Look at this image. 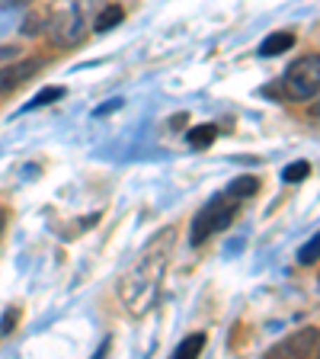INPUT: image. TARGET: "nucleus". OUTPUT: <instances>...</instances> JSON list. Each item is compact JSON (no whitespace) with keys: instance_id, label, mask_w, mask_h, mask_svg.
<instances>
[{"instance_id":"nucleus-1","label":"nucleus","mask_w":320,"mask_h":359,"mask_svg":"<svg viewBox=\"0 0 320 359\" xmlns=\"http://www.w3.org/2000/svg\"><path fill=\"white\" fill-rule=\"evenodd\" d=\"M173 244H176V231L164 228L157 234L144 254L134 260V266L119 279V302L132 318H144L160 299V285H164L167 266L173 257Z\"/></svg>"},{"instance_id":"nucleus-2","label":"nucleus","mask_w":320,"mask_h":359,"mask_svg":"<svg viewBox=\"0 0 320 359\" xmlns=\"http://www.w3.org/2000/svg\"><path fill=\"white\" fill-rule=\"evenodd\" d=\"M317 90H320V55L311 52L305 58L291 61V67L285 71V83H282L285 97L307 103V100L317 97Z\"/></svg>"},{"instance_id":"nucleus-3","label":"nucleus","mask_w":320,"mask_h":359,"mask_svg":"<svg viewBox=\"0 0 320 359\" xmlns=\"http://www.w3.org/2000/svg\"><path fill=\"white\" fill-rule=\"evenodd\" d=\"M234 212H237V205L234 202H228L224 196H215V199L205 205V209L195 215L193 222V234H189V241H193L195 247L202 244L205 238H211L215 231H224V228H231L234 222Z\"/></svg>"},{"instance_id":"nucleus-4","label":"nucleus","mask_w":320,"mask_h":359,"mask_svg":"<svg viewBox=\"0 0 320 359\" xmlns=\"http://www.w3.org/2000/svg\"><path fill=\"white\" fill-rule=\"evenodd\" d=\"M87 22V7L83 4H67L61 13L52 16V22H48V32H52V39L58 45H74L83 39V26Z\"/></svg>"},{"instance_id":"nucleus-5","label":"nucleus","mask_w":320,"mask_h":359,"mask_svg":"<svg viewBox=\"0 0 320 359\" xmlns=\"http://www.w3.org/2000/svg\"><path fill=\"white\" fill-rule=\"evenodd\" d=\"M314 350H317V327H301V330H295L291 337H285L282 344L272 346L266 356L269 359H276V356L298 359V356H311Z\"/></svg>"},{"instance_id":"nucleus-6","label":"nucleus","mask_w":320,"mask_h":359,"mask_svg":"<svg viewBox=\"0 0 320 359\" xmlns=\"http://www.w3.org/2000/svg\"><path fill=\"white\" fill-rule=\"evenodd\" d=\"M42 67H45V58H26V61H20V65L0 67V93L16 90L20 83H26L29 77H36Z\"/></svg>"},{"instance_id":"nucleus-7","label":"nucleus","mask_w":320,"mask_h":359,"mask_svg":"<svg viewBox=\"0 0 320 359\" xmlns=\"http://www.w3.org/2000/svg\"><path fill=\"white\" fill-rule=\"evenodd\" d=\"M291 45H295V36H291V32H272V36L263 39L260 55H263V58H276V55L288 52Z\"/></svg>"},{"instance_id":"nucleus-8","label":"nucleus","mask_w":320,"mask_h":359,"mask_svg":"<svg viewBox=\"0 0 320 359\" xmlns=\"http://www.w3.org/2000/svg\"><path fill=\"white\" fill-rule=\"evenodd\" d=\"M202 350H205V334H202V330H195V334H189L186 340L176 346V353H173V356H179V359H195Z\"/></svg>"},{"instance_id":"nucleus-9","label":"nucleus","mask_w":320,"mask_h":359,"mask_svg":"<svg viewBox=\"0 0 320 359\" xmlns=\"http://www.w3.org/2000/svg\"><path fill=\"white\" fill-rule=\"evenodd\" d=\"M122 16H125V10H122L119 4H109V7H103V10H99V16H97V32L116 29V26L122 22Z\"/></svg>"},{"instance_id":"nucleus-10","label":"nucleus","mask_w":320,"mask_h":359,"mask_svg":"<svg viewBox=\"0 0 320 359\" xmlns=\"http://www.w3.org/2000/svg\"><path fill=\"white\" fill-rule=\"evenodd\" d=\"M215 138H218V126H195L193 132L186 135L189 148H209Z\"/></svg>"},{"instance_id":"nucleus-11","label":"nucleus","mask_w":320,"mask_h":359,"mask_svg":"<svg viewBox=\"0 0 320 359\" xmlns=\"http://www.w3.org/2000/svg\"><path fill=\"white\" fill-rule=\"evenodd\" d=\"M256 189H260V180L256 177H240L231 183V189H228V196L231 199H246V196H253Z\"/></svg>"},{"instance_id":"nucleus-12","label":"nucleus","mask_w":320,"mask_h":359,"mask_svg":"<svg viewBox=\"0 0 320 359\" xmlns=\"http://www.w3.org/2000/svg\"><path fill=\"white\" fill-rule=\"evenodd\" d=\"M64 93H67L64 87H45L42 93H39V97L32 100L29 106H26V109H39V106H48V103H55V100H61V97H64Z\"/></svg>"},{"instance_id":"nucleus-13","label":"nucleus","mask_w":320,"mask_h":359,"mask_svg":"<svg viewBox=\"0 0 320 359\" xmlns=\"http://www.w3.org/2000/svg\"><path fill=\"white\" fill-rule=\"evenodd\" d=\"M282 177L288 180V183H301L305 177H311V164H307V161H295V164H288L282 170Z\"/></svg>"},{"instance_id":"nucleus-14","label":"nucleus","mask_w":320,"mask_h":359,"mask_svg":"<svg viewBox=\"0 0 320 359\" xmlns=\"http://www.w3.org/2000/svg\"><path fill=\"white\" fill-rule=\"evenodd\" d=\"M317 247H320V238H317V234H314V238L307 241L305 247H301L298 260H301V263H314V260H317Z\"/></svg>"},{"instance_id":"nucleus-15","label":"nucleus","mask_w":320,"mask_h":359,"mask_svg":"<svg viewBox=\"0 0 320 359\" xmlns=\"http://www.w3.org/2000/svg\"><path fill=\"white\" fill-rule=\"evenodd\" d=\"M16 318H20V311L16 308H7V314H4V321H0V334H10L16 324Z\"/></svg>"},{"instance_id":"nucleus-16","label":"nucleus","mask_w":320,"mask_h":359,"mask_svg":"<svg viewBox=\"0 0 320 359\" xmlns=\"http://www.w3.org/2000/svg\"><path fill=\"white\" fill-rule=\"evenodd\" d=\"M10 55H16V48L13 45H4V48H0V58H10Z\"/></svg>"},{"instance_id":"nucleus-17","label":"nucleus","mask_w":320,"mask_h":359,"mask_svg":"<svg viewBox=\"0 0 320 359\" xmlns=\"http://www.w3.org/2000/svg\"><path fill=\"white\" fill-rule=\"evenodd\" d=\"M4 224H7V212L0 209V234H4Z\"/></svg>"}]
</instances>
